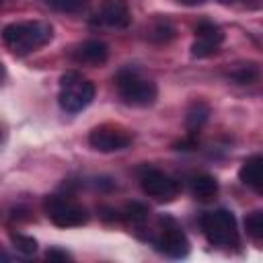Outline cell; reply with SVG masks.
Listing matches in <instances>:
<instances>
[{
    "instance_id": "cell-14",
    "label": "cell",
    "mask_w": 263,
    "mask_h": 263,
    "mask_svg": "<svg viewBox=\"0 0 263 263\" xmlns=\"http://www.w3.org/2000/svg\"><path fill=\"white\" fill-rule=\"evenodd\" d=\"M210 105L208 103H203V101H193L191 105H189V109H187V113H185V127H187V134H191V136H195L201 127H203V123L210 119Z\"/></svg>"
},
{
    "instance_id": "cell-17",
    "label": "cell",
    "mask_w": 263,
    "mask_h": 263,
    "mask_svg": "<svg viewBox=\"0 0 263 263\" xmlns=\"http://www.w3.org/2000/svg\"><path fill=\"white\" fill-rule=\"evenodd\" d=\"M245 230L253 240L263 245V210H255L245 216Z\"/></svg>"
},
{
    "instance_id": "cell-23",
    "label": "cell",
    "mask_w": 263,
    "mask_h": 263,
    "mask_svg": "<svg viewBox=\"0 0 263 263\" xmlns=\"http://www.w3.org/2000/svg\"><path fill=\"white\" fill-rule=\"evenodd\" d=\"M179 4H185V6H197V4H203L205 0H177ZM220 2H230V0H220Z\"/></svg>"
},
{
    "instance_id": "cell-3",
    "label": "cell",
    "mask_w": 263,
    "mask_h": 263,
    "mask_svg": "<svg viewBox=\"0 0 263 263\" xmlns=\"http://www.w3.org/2000/svg\"><path fill=\"white\" fill-rule=\"evenodd\" d=\"M199 228L203 236L208 238L210 245L214 247H238L240 245V234L236 226V218L230 210H214L205 212L199 216Z\"/></svg>"
},
{
    "instance_id": "cell-5",
    "label": "cell",
    "mask_w": 263,
    "mask_h": 263,
    "mask_svg": "<svg viewBox=\"0 0 263 263\" xmlns=\"http://www.w3.org/2000/svg\"><path fill=\"white\" fill-rule=\"evenodd\" d=\"M43 212L60 228H78L88 222V210L64 195H47L43 199Z\"/></svg>"
},
{
    "instance_id": "cell-19",
    "label": "cell",
    "mask_w": 263,
    "mask_h": 263,
    "mask_svg": "<svg viewBox=\"0 0 263 263\" xmlns=\"http://www.w3.org/2000/svg\"><path fill=\"white\" fill-rule=\"evenodd\" d=\"M10 242L14 245L16 253H21L23 257H31L37 253V240L33 236H27L21 232H10Z\"/></svg>"
},
{
    "instance_id": "cell-8",
    "label": "cell",
    "mask_w": 263,
    "mask_h": 263,
    "mask_svg": "<svg viewBox=\"0 0 263 263\" xmlns=\"http://www.w3.org/2000/svg\"><path fill=\"white\" fill-rule=\"evenodd\" d=\"M134 136L121 127V125H113V123H103L90 129L88 134V144L92 150L97 152H119L132 146Z\"/></svg>"
},
{
    "instance_id": "cell-16",
    "label": "cell",
    "mask_w": 263,
    "mask_h": 263,
    "mask_svg": "<svg viewBox=\"0 0 263 263\" xmlns=\"http://www.w3.org/2000/svg\"><path fill=\"white\" fill-rule=\"evenodd\" d=\"M230 78L236 84H253L261 78V70L257 64H240L238 68H234L230 72Z\"/></svg>"
},
{
    "instance_id": "cell-1",
    "label": "cell",
    "mask_w": 263,
    "mask_h": 263,
    "mask_svg": "<svg viewBox=\"0 0 263 263\" xmlns=\"http://www.w3.org/2000/svg\"><path fill=\"white\" fill-rule=\"evenodd\" d=\"M53 39V27L47 21H18L8 23L2 29V41L10 53L23 58L29 55Z\"/></svg>"
},
{
    "instance_id": "cell-2",
    "label": "cell",
    "mask_w": 263,
    "mask_h": 263,
    "mask_svg": "<svg viewBox=\"0 0 263 263\" xmlns=\"http://www.w3.org/2000/svg\"><path fill=\"white\" fill-rule=\"evenodd\" d=\"M115 88L119 99L129 107H150L158 99L156 82L144 78L134 68H121L115 74Z\"/></svg>"
},
{
    "instance_id": "cell-7",
    "label": "cell",
    "mask_w": 263,
    "mask_h": 263,
    "mask_svg": "<svg viewBox=\"0 0 263 263\" xmlns=\"http://www.w3.org/2000/svg\"><path fill=\"white\" fill-rule=\"evenodd\" d=\"M140 187L148 197H152L160 203H168L179 195V183L171 175H166L164 171L154 168V166H144L142 168Z\"/></svg>"
},
{
    "instance_id": "cell-15",
    "label": "cell",
    "mask_w": 263,
    "mask_h": 263,
    "mask_svg": "<svg viewBox=\"0 0 263 263\" xmlns=\"http://www.w3.org/2000/svg\"><path fill=\"white\" fill-rule=\"evenodd\" d=\"M146 33H148L146 37H148L152 43L162 45V43H168V41H173V39H175L177 29H175V25H173L166 16H158V18L148 27V31H146Z\"/></svg>"
},
{
    "instance_id": "cell-12",
    "label": "cell",
    "mask_w": 263,
    "mask_h": 263,
    "mask_svg": "<svg viewBox=\"0 0 263 263\" xmlns=\"http://www.w3.org/2000/svg\"><path fill=\"white\" fill-rule=\"evenodd\" d=\"M238 179L247 187H251L253 191L263 195V154L249 156L238 168Z\"/></svg>"
},
{
    "instance_id": "cell-9",
    "label": "cell",
    "mask_w": 263,
    "mask_h": 263,
    "mask_svg": "<svg viewBox=\"0 0 263 263\" xmlns=\"http://www.w3.org/2000/svg\"><path fill=\"white\" fill-rule=\"evenodd\" d=\"M222 41H224V31L212 21H201L195 27V41L191 43V55L197 60L210 58L218 51Z\"/></svg>"
},
{
    "instance_id": "cell-20",
    "label": "cell",
    "mask_w": 263,
    "mask_h": 263,
    "mask_svg": "<svg viewBox=\"0 0 263 263\" xmlns=\"http://www.w3.org/2000/svg\"><path fill=\"white\" fill-rule=\"evenodd\" d=\"M45 2L60 12H76L84 4V0H45Z\"/></svg>"
},
{
    "instance_id": "cell-22",
    "label": "cell",
    "mask_w": 263,
    "mask_h": 263,
    "mask_svg": "<svg viewBox=\"0 0 263 263\" xmlns=\"http://www.w3.org/2000/svg\"><path fill=\"white\" fill-rule=\"evenodd\" d=\"M195 146H197V138L191 136V134H187V138H183L181 142L175 144V150H191V148H195Z\"/></svg>"
},
{
    "instance_id": "cell-11",
    "label": "cell",
    "mask_w": 263,
    "mask_h": 263,
    "mask_svg": "<svg viewBox=\"0 0 263 263\" xmlns=\"http://www.w3.org/2000/svg\"><path fill=\"white\" fill-rule=\"evenodd\" d=\"M72 58H74V62H78V64L101 66V64H105L107 58H109V45H107L105 41H99V39H88V41H82L80 45L74 47Z\"/></svg>"
},
{
    "instance_id": "cell-4",
    "label": "cell",
    "mask_w": 263,
    "mask_h": 263,
    "mask_svg": "<svg viewBox=\"0 0 263 263\" xmlns=\"http://www.w3.org/2000/svg\"><path fill=\"white\" fill-rule=\"evenodd\" d=\"M95 92L97 88L86 76H82L76 70H70L60 78L58 103L66 113H80L92 103Z\"/></svg>"
},
{
    "instance_id": "cell-13",
    "label": "cell",
    "mask_w": 263,
    "mask_h": 263,
    "mask_svg": "<svg viewBox=\"0 0 263 263\" xmlns=\"http://www.w3.org/2000/svg\"><path fill=\"white\" fill-rule=\"evenodd\" d=\"M189 189H191V195L199 201H210L216 197L218 193V181L214 175H208V173H199L195 177H191L189 181Z\"/></svg>"
},
{
    "instance_id": "cell-6",
    "label": "cell",
    "mask_w": 263,
    "mask_h": 263,
    "mask_svg": "<svg viewBox=\"0 0 263 263\" xmlns=\"http://www.w3.org/2000/svg\"><path fill=\"white\" fill-rule=\"evenodd\" d=\"M158 224H160V230H158L156 238H152L154 247L171 259L185 257L189 253V238L183 232V228L179 226V222L171 216H160Z\"/></svg>"
},
{
    "instance_id": "cell-18",
    "label": "cell",
    "mask_w": 263,
    "mask_h": 263,
    "mask_svg": "<svg viewBox=\"0 0 263 263\" xmlns=\"http://www.w3.org/2000/svg\"><path fill=\"white\" fill-rule=\"evenodd\" d=\"M148 216H150V208L142 201H132L123 210V218L132 224H144L148 220Z\"/></svg>"
},
{
    "instance_id": "cell-10",
    "label": "cell",
    "mask_w": 263,
    "mask_h": 263,
    "mask_svg": "<svg viewBox=\"0 0 263 263\" xmlns=\"http://www.w3.org/2000/svg\"><path fill=\"white\" fill-rule=\"evenodd\" d=\"M99 21L113 29H125L132 23L127 0H103L99 8Z\"/></svg>"
},
{
    "instance_id": "cell-21",
    "label": "cell",
    "mask_w": 263,
    "mask_h": 263,
    "mask_svg": "<svg viewBox=\"0 0 263 263\" xmlns=\"http://www.w3.org/2000/svg\"><path fill=\"white\" fill-rule=\"evenodd\" d=\"M45 259H49V261H72V255L70 253H66V251H62V249H58V247H51L47 253H45Z\"/></svg>"
}]
</instances>
